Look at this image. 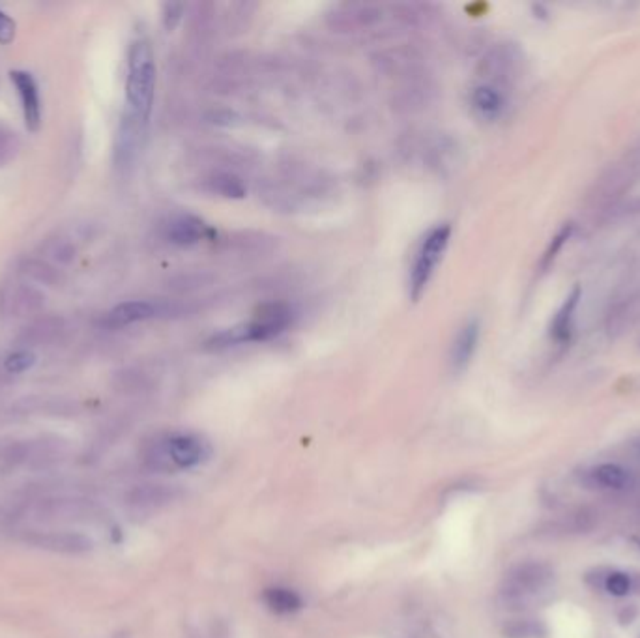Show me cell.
<instances>
[{"label":"cell","instance_id":"cell-1","mask_svg":"<svg viewBox=\"0 0 640 638\" xmlns=\"http://www.w3.org/2000/svg\"><path fill=\"white\" fill-rule=\"evenodd\" d=\"M640 178V146L626 152L624 156L611 163L596 178L588 192L584 209L592 221H604L611 217L620 202L631 192Z\"/></svg>","mask_w":640,"mask_h":638},{"label":"cell","instance_id":"cell-2","mask_svg":"<svg viewBox=\"0 0 640 638\" xmlns=\"http://www.w3.org/2000/svg\"><path fill=\"white\" fill-rule=\"evenodd\" d=\"M155 96V59L148 40L139 38L130 45L126 77V111L130 122L146 130Z\"/></svg>","mask_w":640,"mask_h":638},{"label":"cell","instance_id":"cell-3","mask_svg":"<svg viewBox=\"0 0 640 638\" xmlns=\"http://www.w3.org/2000/svg\"><path fill=\"white\" fill-rule=\"evenodd\" d=\"M292 324V309L285 303H268L258 315L248 322H241L214 334L209 339L210 349H229L244 343H263L287 332Z\"/></svg>","mask_w":640,"mask_h":638},{"label":"cell","instance_id":"cell-4","mask_svg":"<svg viewBox=\"0 0 640 638\" xmlns=\"http://www.w3.org/2000/svg\"><path fill=\"white\" fill-rule=\"evenodd\" d=\"M452 240V225L449 223H439L432 227L422 240V244L414 256V264L410 268L408 278V295L412 302H418L437 272L439 263Z\"/></svg>","mask_w":640,"mask_h":638},{"label":"cell","instance_id":"cell-5","mask_svg":"<svg viewBox=\"0 0 640 638\" xmlns=\"http://www.w3.org/2000/svg\"><path fill=\"white\" fill-rule=\"evenodd\" d=\"M38 521H84L96 513V506L81 498H45L30 508Z\"/></svg>","mask_w":640,"mask_h":638},{"label":"cell","instance_id":"cell-6","mask_svg":"<svg viewBox=\"0 0 640 638\" xmlns=\"http://www.w3.org/2000/svg\"><path fill=\"white\" fill-rule=\"evenodd\" d=\"M25 541L59 555H84L94 547L92 540L79 532H30Z\"/></svg>","mask_w":640,"mask_h":638},{"label":"cell","instance_id":"cell-7","mask_svg":"<svg viewBox=\"0 0 640 638\" xmlns=\"http://www.w3.org/2000/svg\"><path fill=\"white\" fill-rule=\"evenodd\" d=\"M552 580V571L543 563L518 565L508 579L506 595L511 601H523L533 594L543 592Z\"/></svg>","mask_w":640,"mask_h":638},{"label":"cell","instance_id":"cell-8","mask_svg":"<svg viewBox=\"0 0 640 638\" xmlns=\"http://www.w3.org/2000/svg\"><path fill=\"white\" fill-rule=\"evenodd\" d=\"M640 326V290L618 300L611 305L607 319H604V330L611 339H621L635 332Z\"/></svg>","mask_w":640,"mask_h":638},{"label":"cell","instance_id":"cell-9","mask_svg":"<svg viewBox=\"0 0 640 638\" xmlns=\"http://www.w3.org/2000/svg\"><path fill=\"white\" fill-rule=\"evenodd\" d=\"M172 309L163 302L152 300H130L113 307L107 315V324L111 327H124L130 324L152 320L158 317H165Z\"/></svg>","mask_w":640,"mask_h":638},{"label":"cell","instance_id":"cell-10","mask_svg":"<svg viewBox=\"0 0 640 638\" xmlns=\"http://www.w3.org/2000/svg\"><path fill=\"white\" fill-rule=\"evenodd\" d=\"M10 79L21 99L25 126L28 131H38L42 126V99L38 83L32 74L23 70L10 72Z\"/></svg>","mask_w":640,"mask_h":638},{"label":"cell","instance_id":"cell-11","mask_svg":"<svg viewBox=\"0 0 640 638\" xmlns=\"http://www.w3.org/2000/svg\"><path fill=\"white\" fill-rule=\"evenodd\" d=\"M167 453L175 469H189L210 455V445L197 435H172L165 438Z\"/></svg>","mask_w":640,"mask_h":638},{"label":"cell","instance_id":"cell-12","mask_svg":"<svg viewBox=\"0 0 640 638\" xmlns=\"http://www.w3.org/2000/svg\"><path fill=\"white\" fill-rule=\"evenodd\" d=\"M214 231L210 225L194 214H177L170 217L167 225V240L178 248H192L201 244L204 238H210Z\"/></svg>","mask_w":640,"mask_h":638},{"label":"cell","instance_id":"cell-13","mask_svg":"<svg viewBox=\"0 0 640 638\" xmlns=\"http://www.w3.org/2000/svg\"><path fill=\"white\" fill-rule=\"evenodd\" d=\"M481 326L478 319H469L457 332L454 344H452V354H449V361H452L454 371L461 373L470 366V361L478 351Z\"/></svg>","mask_w":640,"mask_h":638},{"label":"cell","instance_id":"cell-14","mask_svg":"<svg viewBox=\"0 0 640 638\" xmlns=\"http://www.w3.org/2000/svg\"><path fill=\"white\" fill-rule=\"evenodd\" d=\"M581 296H582L581 287H573V290H571L565 296L564 303L560 305L555 319H552V322H550V337L555 339L558 344L569 343L571 335H573L575 313H577Z\"/></svg>","mask_w":640,"mask_h":638},{"label":"cell","instance_id":"cell-15","mask_svg":"<svg viewBox=\"0 0 640 638\" xmlns=\"http://www.w3.org/2000/svg\"><path fill=\"white\" fill-rule=\"evenodd\" d=\"M470 101H472V107H474L476 114L483 120H489V122L500 118L502 113H504V109H506L504 94H502L494 84H489V83L478 84L472 91Z\"/></svg>","mask_w":640,"mask_h":638},{"label":"cell","instance_id":"cell-16","mask_svg":"<svg viewBox=\"0 0 640 638\" xmlns=\"http://www.w3.org/2000/svg\"><path fill=\"white\" fill-rule=\"evenodd\" d=\"M175 491L170 485H162V483H145V485H137L128 494V504L133 508H158L170 502Z\"/></svg>","mask_w":640,"mask_h":638},{"label":"cell","instance_id":"cell-17","mask_svg":"<svg viewBox=\"0 0 640 638\" xmlns=\"http://www.w3.org/2000/svg\"><path fill=\"white\" fill-rule=\"evenodd\" d=\"M265 603L270 610L278 614H290L302 609V599L296 592L287 588H270L265 592Z\"/></svg>","mask_w":640,"mask_h":638},{"label":"cell","instance_id":"cell-18","mask_svg":"<svg viewBox=\"0 0 640 638\" xmlns=\"http://www.w3.org/2000/svg\"><path fill=\"white\" fill-rule=\"evenodd\" d=\"M592 476L601 487L607 489H621L629 483L628 470L618 467V464H601L592 472Z\"/></svg>","mask_w":640,"mask_h":638},{"label":"cell","instance_id":"cell-19","mask_svg":"<svg viewBox=\"0 0 640 638\" xmlns=\"http://www.w3.org/2000/svg\"><path fill=\"white\" fill-rule=\"evenodd\" d=\"M21 143L17 133L0 120V167H6L8 163H12L20 152Z\"/></svg>","mask_w":640,"mask_h":638},{"label":"cell","instance_id":"cell-20","mask_svg":"<svg viewBox=\"0 0 640 638\" xmlns=\"http://www.w3.org/2000/svg\"><path fill=\"white\" fill-rule=\"evenodd\" d=\"M575 231V225H571V223H567V225H564L558 234L550 240V244L547 248V251L543 253V258H541V268L547 270L552 263H555V258L558 256V253L562 251V248L565 246V241L571 238V234H573Z\"/></svg>","mask_w":640,"mask_h":638},{"label":"cell","instance_id":"cell-21","mask_svg":"<svg viewBox=\"0 0 640 638\" xmlns=\"http://www.w3.org/2000/svg\"><path fill=\"white\" fill-rule=\"evenodd\" d=\"M212 189H214V192H217L219 195L231 197V199H241L246 195L244 184H241L236 177H229V175L216 177L212 180Z\"/></svg>","mask_w":640,"mask_h":638},{"label":"cell","instance_id":"cell-22","mask_svg":"<svg viewBox=\"0 0 640 638\" xmlns=\"http://www.w3.org/2000/svg\"><path fill=\"white\" fill-rule=\"evenodd\" d=\"M34 366H36V354L30 351H17L4 359V369L13 374L27 373Z\"/></svg>","mask_w":640,"mask_h":638},{"label":"cell","instance_id":"cell-23","mask_svg":"<svg viewBox=\"0 0 640 638\" xmlns=\"http://www.w3.org/2000/svg\"><path fill=\"white\" fill-rule=\"evenodd\" d=\"M604 588H607V592L611 595L621 597V595H628L631 592L633 582L626 573H611L607 577V580H604Z\"/></svg>","mask_w":640,"mask_h":638},{"label":"cell","instance_id":"cell-24","mask_svg":"<svg viewBox=\"0 0 640 638\" xmlns=\"http://www.w3.org/2000/svg\"><path fill=\"white\" fill-rule=\"evenodd\" d=\"M15 32H17L15 21L6 12L0 10V43L10 45L15 40Z\"/></svg>","mask_w":640,"mask_h":638},{"label":"cell","instance_id":"cell-25","mask_svg":"<svg viewBox=\"0 0 640 638\" xmlns=\"http://www.w3.org/2000/svg\"><path fill=\"white\" fill-rule=\"evenodd\" d=\"M182 12H184V6L182 4H165L163 6V23L167 27V30H172L175 28L180 20H182Z\"/></svg>","mask_w":640,"mask_h":638}]
</instances>
